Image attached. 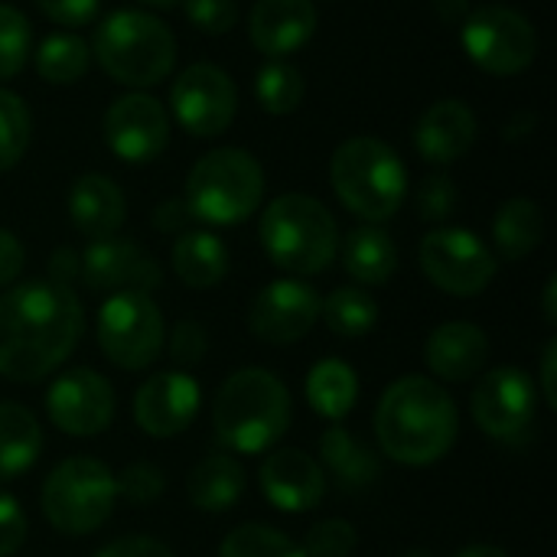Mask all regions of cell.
I'll use <instances>...</instances> for the list:
<instances>
[{"label":"cell","instance_id":"cell-1","mask_svg":"<svg viewBox=\"0 0 557 557\" xmlns=\"http://www.w3.org/2000/svg\"><path fill=\"white\" fill-rule=\"evenodd\" d=\"M85 310L72 287L26 281L0 297V375L36 385L78 346Z\"/></svg>","mask_w":557,"mask_h":557},{"label":"cell","instance_id":"cell-2","mask_svg":"<svg viewBox=\"0 0 557 557\" xmlns=\"http://www.w3.org/2000/svg\"><path fill=\"white\" fill-rule=\"evenodd\" d=\"M375 434L385 457L405 467L444 460L457 441V405L428 375H405L379 401Z\"/></svg>","mask_w":557,"mask_h":557},{"label":"cell","instance_id":"cell-3","mask_svg":"<svg viewBox=\"0 0 557 557\" xmlns=\"http://www.w3.org/2000/svg\"><path fill=\"white\" fill-rule=\"evenodd\" d=\"M212 424L228 450L264 454L290 428V392L268 369H238L215 395Z\"/></svg>","mask_w":557,"mask_h":557},{"label":"cell","instance_id":"cell-4","mask_svg":"<svg viewBox=\"0 0 557 557\" xmlns=\"http://www.w3.org/2000/svg\"><path fill=\"white\" fill-rule=\"evenodd\" d=\"M261 248L264 255L297 277H313L326 271L339 251V225L333 212L307 196V193H284L271 199L261 215Z\"/></svg>","mask_w":557,"mask_h":557},{"label":"cell","instance_id":"cell-5","mask_svg":"<svg viewBox=\"0 0 557 557\" xmlns=\"http://www.w3.org/2000/svg\"><path fill=\"white\" fill-rule=\"evenodd\" d=\"M98 65L127 88L160 85L176 65V39L153 13L144 10H114L108 13L88 46Z\"/></svg>","mask_w":557,"mask_h":557},{"label":"cell","instance_id":"cell-6","mask_svg":"<svg viewBox=\"0 0 557 557\" xmlns=\"http://www.w3.org/2000/svg\"><path fill=\"white\" fill-rule=\"evenodd\" d=\"M330 180L339 202L372 225L392 219L408 193L401 157L379 137L343 140L330 160Z\"/></svg>","mask_w":557,"mask_h":557},{"label":"cell","instance_id":"cell-7","mask_svg":"<svg viewBox=\"0 0 557 557\" xmlns=\"http://www.w3.org/2000/svg\"><path fill=\"white\" fill-rule=\"evenodd\" d=\"M264 199L261 163L238 147H219L199 157L186 176V209L206 225H238Z\"/></svg>","mask_w":557,"mask_h":557},{"label":"cell","instance_id":"cell-8","mask_svg":"<svg viewBox=\"0 0 557 557\" xmlns=\"http://www.w3.org/2000/svg\"><path fill=\"white\" fill-rule=\"evenodd\" d=\"M117 486L104 463L91 457L62 460L42 483V516L62 535H91L114 512Z\"/></svg>","mask_w":557,"mask_h":557},{"label":"cell","instance_id":"cell-9","mask_svg":"<svg viewBox=\"0 0 557 557\" xmlns=\"http://www.w3.org/2000/svg\"><path fill=\"white\" fill-rule=\"evenodd\" d=\"M166 326L150 294L121 290L111 294L98 310V346L104 359L124 372L153 366L163 352Z\"/></svg>","mask_w":557,"mask_h":557},{"label":"cell","instance_id":"cell-10","mask_svg":"<svg viewBox=\"0 0 557 557\" xmlns=\"http://www.w3.org/2000/svg\"><path fill=\"white\" fill-rule=\"evenodd\" d=\"M460 39L473 65L490 75H519L539 55L535 26L512 7H480L460 23Z\"/></svg>","mask_w":557,"mask_h":557},{"label":"cell","instance_id":"cell-11","mask_svg":"<svg viewBox=\"0 0 557 557\" xmlns=\"http://www.w3.org/2000/svg\"><path fill=\"white\" fill-rule=\"evenodd\" d=\"M418 258H421L424 277L454 297L483 294L499 271L496 255L470 228H434V232H428L421 238Z\"/></svg>","mask_w":557,"mask_h":557},{"label":"cell","instance_id":"cell-12","mask_svg":"<svg viewBox=\"0 0 557 557\" xmlns=\"http://www.w3.org/2000/svg\"><path fill=\"white\" fill-rule=\"evenodd\" d=\"M170 108L193 137H219L228 131L238 111V88L225 69L196 62L176 75L170 88Z\"/></svg>","mask_w":557,"mask_h":557},{"label":"cell","instance_id":"cell-13","mask_svg":"<svg viewBox=\"0 0 557 557\" xmlns=\"http://www.w3.org/2000/svg\"><path fill=\"white\" fill-rule=\"evenodd\" d=\"M473 421L496 441H519L539 414V388L529 372L516 366L493 369L480 379L470 401Z\"/></svg>","mask_w":557,"mask_h":557},{"label":"cell","instance_id":"cell-14","mask_svg":"<svg viewBox=\"0 0 557 557\" xmlns=\"http://www.w3.org/2000/svg\"><path fill=\"white\" fill-rule=\"evenodd\" d=\"M49 421L69 437H95L108 431L117 411L114 388L95 369H72L59 375L46 395Z\"/></svg>","mask_w":557,"mask_h":557},{"label":"cell","instance_id":"cell-15","mask_svg":"<svg viewBox=\"0 0 557 557\" xmlns=\"http://www.w3.org/2000/svg\"><path fill=\"white\" fill-rule=\"evenodd\" d=\"M104 144L124 163H150V160H157L170 144V114H166V108L147 91L121 95L104 111Z\"/></svg>","mask_w":557,"mask_h":557},{"label":"cell","instance_id":"cell-16","mask_svg":"<svg viewBox=\"0 0 557 557\" xmlns=\"http://www.w3.org/2000/svg\"><path fill=\"white\" fill-rule=\"evenodd\" d=\"M320 304L323 300L310 284L297 277H284V281L261 287V294L251 304L248 326L261 343L290 346L317 326Z\"/></svg>","mask_w":557,"mask_h":557},{"label":"cell","instance_id":"cell-17","mask_svg":"<svg viewBox=\"0 0 557 557\" xmlns=\"http://www.w3.org/2000/svg\"><path fill=\"white\" fill-rule=\"evenodd\" d=\"M82 281L91 287V290H111V294H121V290H137V294H150L160 287L163 281V271L160 264L131 238H98L91 242L82 255Z\"/></svg>","mask_w":557,"mask_h":557},{"label":"cell","instance_id":"cell-18","mask_svg":"<svg viewBox=\"0 0 557 557\" xmlns=\"http://www.w3.org/2000/svg\"><path fill=\"white\" fill-rule=\"evenodd\" d=\"M202 392L183 369L150 375L134 395V421L144 434L166 441L183 434L199 414Z\"/></svg>","mask_w":557,"mask_h":557},{"label":"cell","instance_id":"cell-19","mask_svg":"<svg viewBox=\"0 0 557 557\" xmlns=\"http://www.w3.org/2000/svg\"><path fill=\"white\" fill-rule=\"evenodd\" d=\"M261 493L281 512H310L326 493L323 467L304 450H277L261 463Z\"/></svg>","mask_w":557,"mask_h":557},{"label":"cell","instance_id":"cell-20","mask_svg":"<svg viewBox=\"0 0 557 557\" xmlns=\"http://www.w3.org/2000/svg\"><path fill=\"white\" fill-rule=\"evenodd\" d=\"M251 42L271 55L284 59L304 49L317 33V7L313 0H258L248 16Z\"/></svg>","mask_w":557,"mask_h":557},{"label":"cell","instance_id":"cell-21","mask_svg":"<svg viewBox=\"0 0 557 557\" xmlns=\"http://www.w3.org/2000/svg\"><path fill=\"white\" fill-rule=\"evenodd\" d=\"M476 131L480 124L470 104H463L460 98H444L421 114L414 131V147L428 163L447 166L473 150Z\"/></svg>","mask_w":557,"mask_h":557},{"label":"cell","instance_id":"cell-22","mask_svg":"<svg viewBox=\"0 0 557 557\" xmlns=\"http://www.w3.org/2000/svg\"><path fill=\"white\" fill-rule=\"evenodd\" d=\"M424 359L428 369L444 379V382H467L473 379L486 359H490V336L467 320L457 323H444L431 333L428 346H424Z\"/></svg>","mask_w":557,"mask_h":557},{"label":"cell","instance_id":"cell-23","mask_svg":"<svg viewBox=\"0 0 557 557\" xmlns=\"http://www.w3.org/2000/svg\"><path fill=\"white\" fill-rule=\"evenodd\" d=\"M124 215H127L124 193L111 176L85 173V176H78L72 183V189H69V219L85 238L98 242V238L117 235V228L124 225Z\"/></svg>","mask_w":557,"mask_h":557},{"label":"cell","instance_id":"cell-24","mask_svg":"<svg viewBox=\"0 0 557 557\" xmlns=\"http://www.w3.org/2000/svg\"><path fill=\"white\" fill-rule=\"evenodd\" d=\"M320 454L323 467L343 490H366L382 476V460L375 457V450L366 447L343 424H333L320 434Z\"/></svg>","mask_w":557,"mask_h":557},{"label":"cell","instance_id":"cell-25","mask_svg":"<svg viewBox=\"0 0 557 557\" xmlns=\"http://www.w3.org/2000/svg\"><path fill=\"white\" fill-rule=\"evenodd\" d=\"M173 271L193 290H209L228 274V248L206 228L183 232L173 245Z\"/></svg>","mask_w":557,"mask_h":557},{"label":"cell","instance_id":"cell-26","mask_svg":"<svg viewBox=\"0 0 557 557\" xmlns=\"http://www.w3.org/2000/svg\"><path fill=\"white\" fill-rule=\"evenodd\" d=\"M343 248V268L349 277H356L359 284L369 287H382L392 281L395 268H398V248L395 238L379 228V225H359L346 235Z\"/></svg>","mask_w":557,"mask_h":557},{"label":"cell","instance_id":"cell-27","mask_svg":"<svg viewBox=\"0 0 557 557\" xmlns=\"http://www.w3.org/2000/svg\"><path fill=\"white\" fill-rule=\"evenodd\" d=\"M186 493L199 512H228L245 493V470L228 454H209L193 467Z\"/></svg>","mask_w":557,"mask_h":557},{"label":"cell","instance_id":"cell-28","mask_svg":"<svg viewBox=\"0 0 557 557\" xmlns=\"http://www.w3.org/2000/svg\"><path fill=\"white\" fill-rule=\"evenodd\" d=\"M545 238V215L535 199H509L493 219V242L506 261L529 258Z\"/></svg>","mask_w":557,"mask_h":557},{"label":"cell","instance_id":"cell-29","mask_svg":"<svg viewBox=\"0 0 557 557\" xmlns=\"http://www.w3.org/2000/svg\"><path fill=\"white\" fill-rule=\"evenodd\" d=\"M42 447V431L33 411L13 401H0V480L26 473Z\"/></svg>","mask_w":557,"mask_h":557},{"label":"cell","instance_id":"cell-30","mask_svg":"<svg viewBox=\"0 0 557 557\" xmlns=\"http://www.w3.org/2000/svg\"><path fill=\"white\" fill-rule=\"evenodd\" d=\"M359 398V379L343 359H323L307 375V401L320 418L339 424Z\"/></svg>","mask_w":557,"mask_h":557},{"label":"cell","instance_id":"cell-31","mask_svg":"<svg viewBox=\"0 0 557 557\" xmlns=\"http://www.w3.org/2000/svg\"><path fill=\"white\" fill-rule=\"evenodd\" d=\"M91 49L75 33H52L36 49V72L49 85H72L85 75Z\"/></svg>","mask_w":557,"mask_h":557},{"label":"cell","instance_id":"cell-32","mask_svg":"<svg viewBox=\"0 0 557 557\" xmlns=\"http://www.w3.org/2000/svg\"><path fill=\"white\" fill-rule=\"evenodd\" d=\"M320 313H323L326 326L336 336H343V339L366 336L379 323V304H375V297L369 290H359V287H339V290H333L320 304Z\"/></svg>","mask_w":557,"mask_h":557},{"label":"cell","instance_id":"cell-33","mask_svg":"<svg viewBox=\"0 0 557 557\" xmlns=\"http://www.w3.org/2000/svg\"><path fill=\"white\" fill-rule=\"evenodd\" d=\"M255 95L268 114H290L304 101V75L290 62L271 59L255 78Z\"/></svg>","mask_w":557,"mask_h":557},{"label":"cell","instance_id":"cell-34","mask_svg":"<svg viewBox=\"0 0 557 557\" xmlns=\"http://www.w3.org/2000/svg\"><path fill=\"white\" fill-rule=\"evenodd\" d=\"M29 137H33V117L26 101L0 88V173H7L23 160Z\"/></svg>","mask_w":557,"mask_h":557},{"label":"cell","instance_id":"cell-35","mask_svg":"<svg viewBox=\"0 0 557 557\" xmlns=\"http://www.w3.org/2000/svg\"><path fill=\"white\" fill-rule=\"evenodd\" d=\"M219 557H307L284 532L271 525H238L225 535Z\"/></svg>","mask_w":557,"mask_h":557},{"label":"cell","instance_id":"cell-36","mask_svg":"<svg viewBox=\"0 0 557 557\" xmlns=\"http://www.w3.org/2000/svg\"><path fill=\"white\" fill-rule=\"evenodd\" d=\"M29 49H33L29 20L16 7L0 3V82L20 75V69L29 59Z\"/></svg>","mask_w":557,"mask_h":557},{"label":"cell","instance_id":"cell-37","mask_svg":"<svg viewBox=\"0 0 557 557\" xmlns=\"http://www.w3.org/2000/svg\"><path fill=\"white\" fill-rule=\"evenodd\" d=\"M356 529L343 519H326L307 532L304 555L307 557H349L356 552Z\"/></svg>","mask_w":557,"mask_h":557},{"label":"cell","instance_id":"cell-38","mask_svg":"<svg viewBox=\"0 0 557 557\" xmlns=\"http://www.w3.org/2000/svg\"><path fill=\"white\" fill-rule=\"evenodd\" d=\"M117 496H124L134 506H150L163 496L166 490V476L153 467V463H131L121 470V476L114 480Z\"/></svg>","mask_w":557,"mask_h":557},{"label":"cell","instance_id":"cell-39","mask_svg":"<svg viewBox=\"0 0 557 557\" xmlns=\"http://www.w3.org/2000/svg\"><path fill=\"white\" fill-rule=\"evenodd\" d=\"M457 202H460V193H457L454 180L444 173L428 176L418 189V212L424 222H444L457 209Z\"/></svg>","mask_w":557,"mask_h":557},{"label":"cell","instance_id":"cell-40","mask_svg":"<svg viewBox=\"0 0 557 557\" xmlns=\"http://www.w3.org/2000/svg\"><path fill=\"white\" fill-rule=\"evenodd\" d=\"M183 10L189 23L209 36H222L235 29L238 23V3L235 0H183Z\"/></svg>","mask_w":557,"mask_h":557},{"label":"cell","instance_id":"cell-41","mask_svg":"<svg viewBox=\"0 0 557 557\" xmlns=\"http://www.w3.org/2000/svg\"><path fill=\"white\" fill-rule=\"evenodd\" d=\"M209 349V339H206V330L196 323V320H180L170 333V356L176 366H196L202 362Z\"/></svg>","mask_w":557,"mask_h":557},{"label":"cell","instance_id":"cell-42","mask_svg":"<svg viewBox=\"0 0 557 557\" xmlns=\"http://www.w3.org/2000/svg\"><path fill=\"white\" fill-rule=\"evenodd\" d=\"M26 512L7 493H0V557L16 555L26 542Z\"/></svg>","mask_w":557,"mask_h":557},{"label":"cell","instance_id":"cell-43","mask_svg":"<svg viewBox=\"0 0 557 557\" xmlns=\"http://www.w3.org/2000/svg\"><path fill=\"white\" fill-rule=\"evenodd\" d=\"M101 0H36V7L62 29H82L95 20Z\"/></svg>","mask_w":557,"mask_h":557},{"label":"cell","instance_id":"cell-44","mask_svg":"<svg viewBox=\"0 0 557 557\" xmlns=\"http://www.w3.org/2000/svg\"><path fill=\"white\" fill-rule=\"evenodd\" d=\"M95 557H173V552L153 539H117L104 545Z\"/></svg>","mask_w":557,"mask_h":557},{"label":"cell","instance_id":"cell-45","mask_svg":"<svg viewBox=\"0 0 557 557\" xmlns=\"http://www.w3.org/2000/svg\"><path fill=\"white\" fill-rule=\"evenodd\" d=\"M23 261H26V251H23L20 238L13 232L0 228V287H7L10 281L20 277Z\"/></svg>","mask_w":557,"mask_h":557},{"label":"cell","instance_id":"cell-46","mask_svg":"<svg viewBox=\"0 0 557 557\" xmlns=\"http://www.w3.org/2000/svg\"><path fill=\"white\" fill-rule=\"evenodd\" d=\"M189 222H193V215L183 199H166L153 212V225L160 232H189Z\"/></svg>","mask_w":557,"mask_h":557},{"label":"cell","instance_id":"cell-47","mask_svg":"<svg viewBox=\"0 0 557 557\" xmlns=\"http://www.w3.org/2000/svg\"><path fill=\"white\" fill-rule=\"evenodd\" d=\"M49 274H52L49 281L72 287V281L82 277V261H78V255H75L72 248H59V251L52 255V261H49Z\"/></svg>","mask_w":557,"mask_h":557},{"label":"cell","instance_id":"cell-48","mask_svg":"<svg viewBox=\"0 0 557 557\" xmlns=\"http://www.w3.org/2000/svg\"><path fill=\"white\" fill-rule=\"evenodd\" d=\"M555 375H557V343L552 339V343L545 346V352H542V395H545V405H548L552 411H557Z\"/></svg>","mask_w":557,"mask_h":557},{"label":"cell","instance_id":"cell-49","mask_svg":"<svg viewBox=\"0 0 557 557\" xmlns=\"http://www.w3.org/2000/svg\"><path fill=\"white\" fill-rule=\"evenodd\" d=\"M434 7H437V13H441L444 23H463L467 13H470V3L467 0H434Z\"/></svg>","mask_w":557,"mask_h":557},{"label":"cell","instance_id":"cell-50","mask_svg":"<svg viewBox=\"0 0 557 557\" xmlns=\"http://www.w3.org/2000/svg\"><path fill=\"white\" fill-rule=\"evenodd\" d=\"M557 281L555 277H548V284H545V320H548V326H555L557 323Z\"/></svg>","mask_w":557,"mask_h":557},{"label":"cell","instance_id":"cell-51","mask_svg":"<svg viewBox=\"0 0 557 557\" xmlns=\"http://www.w3.org/2000/svg\"><path fill=\"white\" fill-rule=\"evenodd\" d=\"M457 557H509L503 548H493V545H470L463 548Z\"/></svg>","mask_w":557,"mask_h":557},{"label":"cell","instance_id":"cell-52","mask_svg":"<svg viewBox=\"0 0 557 557\" xmlns=\"http://www.w3.org/2000/svg\"><path fill=\"white\" fill-rule=\"evenodd\" d=\"M140 3L157 7V10H166V7H176V3H183V0H140Z\"/></svg>","mask_w":557,"mask_h":557},{"label":"cell","instance_id":"cell-53","mask_svg":"<svg viewBox=\"0 0 557 557\" xmlns=\"http://www.w3.org/2000/svg\"><path fill=\"white\" fill-rule=\"evenodd\" d=\"M401 557H434L431 552H424V548H414V552H405Z\"/></svg>","mask_w":557,"mask_h":557}]
</instances>
